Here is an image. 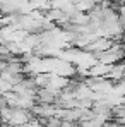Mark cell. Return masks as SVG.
Here are the masks:
<instances>
[{
  "instance_id": "6da1fadb",
  "label": "cell",
  "mask_w": 125,
  "mask_h": 127,
  "mask_svg": "<svg viewBox=\"0 0 125 127\" xmlns=\"http://www.w3.org/2000/svg\"><path fill=\"white\" fill-rule=\"evenodd\" d=\"M93 110L96 112V115L103 117L106 120L113 119V105H110L106 100H101V101H94L93 105Z\"/></svg>"
},
{
  "instance_id": "7a4b0ae2",
  "label": "cell",
  "mask_w": 125,
  "mask_h": 127,
  "mask_svg": "<svg viewBox=\"0 0 125 127\" xmlns=\"http://www.w3.org/2000/svg\"><path fill=\"white\" fill-rule=\"evenodd\" d=\"M106 77H108V79H111L113 83H118V81H122V79L125 77V59L122 60V62L113 64Z\"/></svg>"
},
{
  "instance_id": "3957f363",
  "label": "cell",
  "mask_w": 125,
  "mask_h": 127,
  "mask_svg": "<svg viewBox=\"0 0 125 127\" xmlns=\"http://www.w3.org/2000/svg\"><path fill=\"white\" fill-rule=\"evenodd\" d=\"M110 69H111V65H108V64L96 62L89 69V76H91V77H106L108 72H110Z\"/></svg>"
},
{
  "instance_id": "277c9868",
  "label": "cell",
  "mask_w": 125,
  "mask_h": 127,
  "mask_svg": "<svg viewBox=\"0 0 125 127\" xmlns=\"http://www.w3.org/2000/svg\"><path fill=\"white\" fill-rule=\"evenodd\" d=\"M51 77H53L51 72H41V74H36L34 76V81H36L38 88H48L50 83H51Z\"/></svg>"
},
{
  "instance_id": "5b68a950",
  "label": "cell",
  "mask_w": 125,
  "mask_h": 127,
  "mask_svg": "<svg viewBox=\"0 0 125 127\" xmlns=\"http://www.w3.org/2000/svg\"><path fill=\"white\" fill-rule=\"evenodd\" d=\"M96 5H98V2H96V0H82V2L77 5V9H79L81 12H91Z\"/></svg>"
},
{
  "instance_id": "8992f818",
  "label": "cell",
  "mask_w": 125,
  "mask_h": 127,
  "mask_svg": "<svg viewBox=\"0 0 125 127\" xmlns=\"http://www.w3.org/2000/svg\"><path fill=\"white\" fill-rule=\"evenodd\" d=\"M103 127H125V126H122V124H118V122H117L115 119H111V120H106Z\"/></svg>"
},
{
  "instance_id": "52a82bcc",
  "label": "cell",
  "mask_w": 125,
  "mask_h": 127,
  "mask_svg": "<svg viewBox=\"0 0 125 127\" xmlns=\"http://www.w3.org/2000/svg\"><path fill=\"white\" fill-rule=\"evenodd\" d=\"M118 14H120V21H125V5L118 9Z\"/></svg>"
},
{
  "instance_id": "ba28073f",
  "label": "cell",
  "mask_w": 125,
  "mask_h": 127,
  "mask_svg": "<svg viewBox=\"0 0 125 127\" xmlns=\"http://www.w3.org/2000/svg\"><path fill=\"white\" fill-rule=\"evenodd\" d=\"M115 3H117L118 7H124V5H125V0H115Z\"/></svg>"
},
{
  "instance_id": "9c48e42d",
  "label": "cell",
  "mask_w": 125,
  "mask_h": 127,
  "mask_svg": "<svg viewBox=\"0 0 125 127\" xmlns=\"http://www.w3.org/2000/svg\"><path fill=\"white\" fill-rule=\"evenodd\" d=\"M82 0H70V3H74V5H79Z\"/></svg>"
},
{
  "instance_id": "30bf717a",
  "label": "cell",
  "mask_w": 125,
  "mask_h": 127,
  "mask_svg": "<svg viewBox=\"0 0 125 127\" xmlns=\"http://www.w3.org/2000/svg\"><path fill=\"white\" fill-rule=\"evenodd\" d=\"M110 2H115V0H110Z\"/></svg>"
}]
</instances>
